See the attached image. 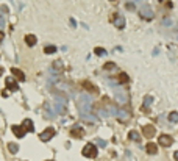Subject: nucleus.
Segmentation results:
<instances>
[{"mask_svg":"<svg viewBox=\"0 0 178 161\" xmlns=\"http://www.w3.org/2000/svg\"><path fill=\"white\" fill-rule=\"evenodd\" d=\"M145 150H147V153H150V155H156V153H158V145H156L155 142H148V144L145 145Z\"/></svg>","mask_w":178,"mask_h":161,"instance_id":"10","label":"nucleus"},{"mask_svg":"<svg viewBox=\"0 0 178 161\" xmlns=\"http://www.w3.org/2000/svg\"><path fill=\"white\" fill-rule=\"evenodd\" d=\"M83 156H86V158H95L97 156V147H95L94 144H86L85 147H83Z\"/></svg>","mask_w":178,"mask_h":161,"instance_id":"1","label":"nucleus"},{"mask_svg":"<svg viewBox=\"0 0 178 161\" xmlns=\"http://www.w3.org/2000/svg\"><path fill=\"white\" fill-rule=\"evenodd\" d=\"M13 133H14L17 138H24L27 130L24 128V125H13Z\"/></svg>","mask_w":178,"mask_h":161,"instance_id":"7","label":"nucleus"},{"mask_svg":"<svg viewBox=\"0 0 178 161\" xmlns=\"http://www.w3.org/2000/svg\"><path fill=\"white\" fill-rule=\"evenodd\" d=\"M36 36L35 35H27L25 36V42H27V46H30V47H33V46H36Z\"/></svg>","mask_w":178,"mask_h":161,"instance_id":"13","label":"nucleus"},{"mask_svg":"<svg viewBox=\"0 0 178 161\" xmlns=\"http://www.w3.org/2000/svg\"><path fill=\"white\" fill-rule=\"evenodd\" d=\"M5 83H6V86H8L9 91H19V86H17V83L14 82V78H11V77L5 78Z\"/></svg>","mask_w":178,"mask_h":161,"instance_id":"8","label":"nucleus"},{"mask_svg":"<svg viewBox=\"0 0 178 161\" xmlns=\"http://www.w3.org/2000/svg\"><path fill=\"white\" fill-rule=\"evenodd\" d=\"M11 74L16 75L19 82H25V80H27V78H25V74H24L20 69H17V68H11Z\"/></svg>","mask_w":178,"mask_h":161,"instance_id":"9","label":"nucleus"},{"mask_svg":"<svg viewBox=\"0 0 178 161\" xmlns=\"http://www.w3.org/2000/svg\"><path fill=\"white\" fill-rule=\"evenodd\" d=\"M139 14H141V17H144V19H147V20H150L153 17V11L150 9V6H147V5H144L142 8H141V11H139Z\"/></svg>","mask_w":178,"mask_h":161,"instance_id":"5","label":"nucleus"},{"mask_svg":"<svg viewBox=\"0 0 178 161\" xmlns=\"http://www.w3.org/2000/svg\"><path fill=\"white\" fill-rule=\"evenodd\" d=\"M172 142H173V138L169 136V135H161V136H159V144H161L162 147H170Z\"/></svg>","mask_w":178,"mask_h":161,"instance_id":"6","label":"nucleus"},{"mask_svg":"<svg viewBox=\"0 0 178 161\" xmlns=\"http://www.w3.org/2000/svg\"><path fill=\"white\" fill-rule=\"evenodd\" d=\"M52 69L55 71V72H63V61L61 60H56V61H55L53 64H52Z\"/></svg>","mask_w":178,"mask_h":161,"instance_id":"15","label":"nucleus"},{"mask_svg":"<svg viewBox=\"0 0 178 161\" xmlns=\"http://www.w3.org/2000/svg\"><path fill=\"white\" fill-rule=\"evenodd\" d=\"M3 74V68H0V75H2Z\"/></svg>","mask_w":178,"mask_h":161,"instance_id":"31","label":"nucleus"},{"mask_svg":"<svg viewBox=\"0 0 178 161\" xmlns=\"http://www.w3.org/2000/svg\"><path fill=\"white\" fill-rule=\"evenodd\" d=\"M22 125H24V128H25L27 131H30V133H33V131H35V124L31 122L30 119H24Z\"/></svg>","mask_w":178,"mask_h":161,"instance_id":"12","label":"nucleus"},{"mask_svg":"<svg viewBox=\"0 0 178 161\" xmlns=\"http://www.w3.org/2000/svg\"><path fill=\"white\" fill-rule=\"evenodd\" d=\"M117 78H119V83H127V82H128V75H127L125 72H120Z\"/></svg>","mask_w":178,"mask_h":161,"instance_id":"18","label":"nucleus"},{"mask_svg":"<svg viewBox=\"0 0 178 161\" xmlns=\"http://www.w3.org/2000/svg\"><path fill=\"white\" fill-rule=\"evenodd\" d=\"M152 97H150V96H145V99H144V110L147 111V108H148V106H150V103H152Z\"/></svg>","mask_w":178,"mask_h":161,"instance_id":"20","label":"nucleus"},{"mask_svg":"<svg viewBox=\"0 0 178 161\" xmlns=\"http://www.w3.org/2000/svg\"><path fill=\"white\" fill-rule=\"evenodd\" d=\"M113 24L116 25V28H119V30L125 28V19H124V16H120V14H114Z\"/></svg>","mask_w":178,"mask_h":161,"instance_id":"3","label":"nucleus"},{"mask_svg":"<svg viewBox=\"0 0 178 161\" xmlns=\"http://www.w3.org/2000/svg\"><path fill=\"white\" fill-rule=\"evenodd\" d=\"M0 28H5V19H3V16H0Z\"/></svg>","mask_w":178,"mask_h":161,"instance_id":"25","label":"nucleus"},{"mask_svg":"<svg viewBox=\"0 0 178 161\" xmlns=\"http://www.w3.org/2000/svg\"><path fill=\"white\" fill-rule=\"evenodd\" d=\"M114 66H116L114 63H106V64L103 66V68H105L106 71H111V69H114Z\"/></svg>","mask_w":178,"mask_h":161,"instance_id":"24","label":"nucleus"},{"mask_svg":"<svg viewBox=\"0 0 178 161\" xmlns=\"http://www.w3.org/2000/svg\"><path fill=\"white\" fill-rule=\"evenodd\" d=\"M0 41H3V31H0Z\"/></svg>","mask_w":178,"mask_h":161,"instance_id":"30","label":"nucleus"},{"mask_svg":"<svg viewBox=\"0 0 178 161\" xmlns=\"http://www.w3.org/2000/svg\"><path fill=\"white\" fill-rule=\"evenodd\" d=\"M128 138H130L131 141H139V133L134 131V130H131V131L128 133Z\"/></svg>","mask_w":178,"mask_h":161,"instance_id":"17","label":"nucleus"},{"mask_svg":"<svg viewBox=\"0 0 178 161\" xmlns=\"http://www.w3.org/2000/svg\"><path fill=\"white\" fill-rule=\"evenodd\" d=\"M127 9L133 11V9H134V5H133V3H127Z\"/></svg>","mask_w":178,"mask_h":161,"instance_id":"27","label":"nucleus"},{"mask_svg":"<svg viewBox=\"0 0 178 161\" xmlns=\"http://www.w3.org/2000/svg\"><path fill=\"white\" fill-rule=\"evenodd\" d=\"M169 120H170V122H178V113L176 111H172L169 114Z\"/></svg>","mask_w":178,"mask_h":161,"instance_id":"21","label":"nucleus"},{"mask_svg":"<svg viewBox=\"0 0 178 161\" xmlns=\"http://www.w3.org/2000/svg\"><path fill=\"white\" fill-rule=\"evenodd\" d=\"M53 136H55V128H53V127H49V128H45V130L39 135V139L42 141V142H49Z\"/></svg>","mask_w":178,"mask_h":161,"instance_id":"2","label":"nucleus"},{"mask_svg":"<svg viewBox=\"0 0 178 161\" xmlns=\"http://www.w3.org/2000/svg\"><path fill=\"white\" fill-rule=\"evenodd\" d=\"M97 141H99V145H102V147H105V145H106V142H105L103 139H97Z\"/></svg>","mask_w":178,"mask_h":161,"instance_id":"28","label":"nucleus"},{"mask_svg":"<svg viewBox=\"0 0 178 161\" xmlns=\"http://www.w3.org/2000/svg\"><path fill=\"white\" fill-rule=\"evenodd\" d=\"M83 88H86L89 92H94V94H97V92H99L97 86H94L91 82H83Z\"/></svg>","mask_w":178,"mask_h":161,"instance_id":"14","label":"nucleus"},{"mask_svg":"<svg viewBox=\"0 0 178 161\" xmlns=\"http://www.w3.org/2000/svg\"><path fill=\"white\" fill-rule=\"evenodd\" d=\"M71 135H72L74 138H83V136H85V130L80 128V127H74V128L71 130Z\"/></svg>","mask_w":178,"mask_h":161,"instance_id":"11","label":"nucleus"},{"mask_svg":"<svg viewBox=\"0 0 178 161\" xmlns=\"http://www.w3.org/2000/svg\"><path fill=\"white\" fill-rule=\"evenodd\" d=\"M173 158H175V159H176V161H178V150H176V152H175V153H173Z\"/></svg>","mask_w":178,"mask_h":161,"instance_id":"29","label":"nucleus"},{"mask_svg":"<svg viewBox=\"0 0 178 161\" xmlns=\"http://www.w3.org/2000/svg\"><path fill=\"white\" fill-rule=\"evenodd\" d=\"M95 53H97L99 57H103V55H106V50L105 49H102V47H95V50H94Z\"/></svg>","mask_w":178,"mask_h":161,"instance_id":"22","label":"nucleus"},{"mask_svg":"<svg viewBox=\"0 0 178 161\" xmlns=\"http://www.w3.org/2000/svg\"><path fill=\"white\" fill-rule=\"evenodd\" d=\"M47 161H53V159H47Z\"/></svg>","mask_w":178,"mask_h":161,"instance_id":"32","label":"nucleus"},{"mask_svg":"<svg viewBox=\"0 0 178 161\" xmlns=\"http://www.w3.org/2000/svg\"><path fill=\"white\" fill-rule=\"evenodd\" d=\"M55 52H56V47L55 46H45V49H44V53H47V55H52Z\"/></svg>","mask_w":178,"mask_h":161,"instance_id":"19","label":"nucleus"},{"mask_svg":"<svg viewBox=\"0 0 178 161\" xmlns=\"http://www.w3.org/2000/svg\"><path fill=\"white\" fill-rule=\"evenodd\" d=\"M142 133H144V136H145L147 139H152V138L155 136V133H156V128H155L153 125H145V127L142 128Z\"/></svg>","mask_w":178,"mask_h":161,"instance_id":"4","label":"nucleus"},{"mask_svg":"<svg viewBox=\"0 0 178 161\" xmlns=\"http://www.w3.org/2000/svg\"><path fill=\"white\" fill-rule=\"evenodd\" d=\"M0 11H2V13H5V14H6V13H8V8H6L5 5H0Z\"/></svg>","mask_w":178,"mask_h":161,"instance_id":"26","label":"nucleus"},{"mask_svg":"<svg viewBox=\"0 0 178 161\" xmlns=\"http://www.w3.org/2000/svg\"><path fill=\"white\" fill-rule=\"evenodd\" d=\"M8 150H9L11 153H17V152H19V145L14 144V142H8Z\"/></svg>","mask_w":178,"mask_h":161,"instance_id":"16","label":"nucleus"},{"mask_svg":"<svg viewBox=\"0 0 178 161\" xmlns=\"http://www.w3.org/2000/svg\"><path fill=\"white\" fill-rule=\"evenodd\" d=\"M128 116H130V114H128L127 111H119V117H120L122 120H125V119H128Z\"/></svg>","mask_w":178,"mask_h":161,"instance_id":"23","label":"nucleus"}]
</instances>
